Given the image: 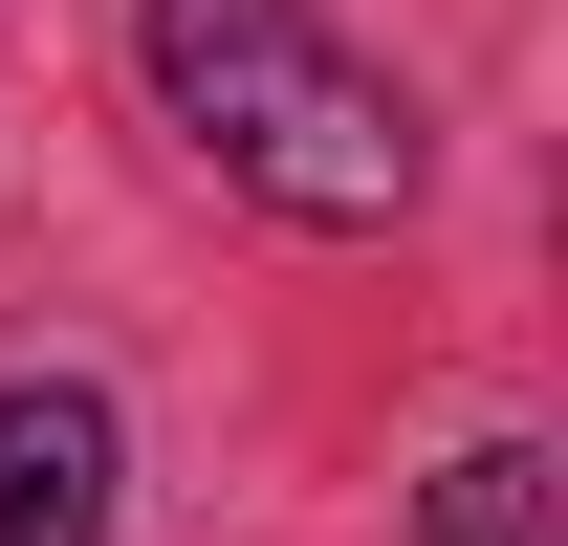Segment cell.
Returning a JSON list of instances; mask_svg holds the SVG:
<instances>
[{"label":"cell","mask_w":568,"mask_h":546,"mask_svg":"<svg viewBox=\"0 0 568 546\" xmlns=\"http://www.w3.org/2000/svg\"><path fill=\"white\" fill-rule=\"evenodd\" d=\"M416 546H547V459H525V437H481V459H437Z\"/></svg>","instance_id":"3957f363"},{"label":"cell","mask_w":568,"mask_h":546,"mask_svg":"<svg viewBox=\"0 0 568 546\" xmlns=\"http://www.w3.org/2000/svg\"><path fill=\"white\" fill-rule=\"evenodd\" d=\"M153 22V88H175V132L241 175L263 219H306V241H372V219L416 198V110L306 22V0H132Z\"/></svg>","instance_id":"6da1fadb"},{"label":"cell","mask_w":568,"mask_h":546,"mask_svg":"<svg viewBox=\"0 0 568 546\" xmlns=\"http://www.w3.org/2000/svg\"><path fill=\"white\" fill-rule=\"evenodd\" d=\"M110 503H132V437H110V394L22 372V394H0V546H110Z\"/></svg>","instance_id":"7a4b0ae2"}]
</instances>
